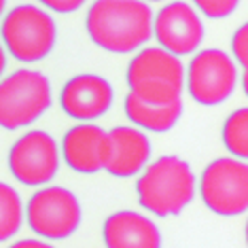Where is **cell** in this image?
Masks as SVG:
<instances>
[{
	"mask_svg": "<svg viewBox=\"0 0 248 248\" xmlns=\"http://www.w3.org/2000/svg\"><path fill=\"white\" fill-rule=\"evenodd\" d=\"M153 9L140 0H98L85 28L93 45L108 53H134L153 36Z\"/></svg>",
	"mask_w": 248,
	"mask_h": 248,
	"instance_id": "cell-1",
	"label": "cell"
},
{
	"mask_svg": "<svg viewBox=\"0 0 248 248\" xmlns=\"http://www.w3.org/2000/svg\"><path fill=\"white\" fill-rule=\"evenodd\" d=\"M197 180L191 166L176 155H163L146 163L136 180L138 204L159 218L176 217L195 197Z\"/></svg>",
	"mask_w": 248,
	"mask_h": 248,
	"instance_id": "cell-2",
	"label": "cell"
},
{
	"mask_svg": "<svg viewBox=\"0 0 248 248\" xmlns=\"http://www.w3.org/2000/svg\"><path fill=\"white\" fill-rule=\"evenodd\" d=\"M127 85L140 102L166 106L178 102L185 89V66L180 58L161 47H144L127 66Z\"/></svg>",
	"mask_w": 248,
	"mask_h": 248,
	"instance_id": "cell-3",
	"label": "cell"
},
{
	"mask_svg": "<svg viewBox=\"0 0 248 248\" xmlns=\"http://www.w3.org/2000/svg\"><path fill=\"white\" fill-rule=\"evenodd\" d=\"M4 51L17 62H41L53 51L58 41V26L53 17L38 4H17L4 15L0 24Z\"/></svg>",
	"mask_w": 248,
	"mask_h": 248,
	"instance_id": "cell-4",
	"label": "cell"
},
{
	"mask_svg": "<svg viewBox=\"0 0 248 248\" xmlns=\"http://www.w3.org/2000/svg\"><path fill=\"white\" fill-rule=\"evenodd\" d=\"M51 83L38 70L21 68L0 81V127L19 129L41 119L51 106Z\"/></svg>",
	"mask_w": 248,
	"mask_h": 248,
	"instance_id": "cell-5",
	"label": "cell"
},
{
	"mask_svg": "<svg viewBox=\"0 0 248 248\" xmlns=\"http://www.w3.org/2000/svg\"><path fill=\"white\" fill-rule=\"evenodd\" d=\"M28 227L45 240H66L78 229L83 208L78 197L66 187L49 185L32 193L26 206Z\"/></svg>",
	"mask_w": 248,
	"mask_h": 248,
	"instance_id": "cell-6",
	"label": "cell"
},
{
	"mask_svg": "<svg viewBox=\"0 0 248 248\" xmlns=\"http://www.w3.org/2000/svg\"><path fill=\"white\" fill-rule=\"evenodd\" d=\"M200 195L218 217H238L248 208V166L235 157H218L202 172Z\"/></svg>",
	"mask_w": 248,
	"mask_h": 248,
	"instance_id": "cell-7",
	"label": "cell"
},
{
	"mask_svg": "<svg viewBox=\"0 0 248 248\" xmlns=\"http://www.w3.org/2000/svg\"><path fill=\"white\" fill-rule=\"evenodd\" d=\"M240 68L221 49H202L189 62L187 92L202 106H217L231 98L240 81Z\"/></svg>",
	"mask_w": 248,
	"mask_h": 248,
	"instance_id": "cell-8",
	"label": "cell"
},
{
	"mask_svg": "<svg viewBox=\"0 0 248 248\" xmlns=\"http://www.w3.org/2000/svg\"><path fill=\"white\" fill-rule=\"evenodd\" d=\"M60 146L45 129L26 132L9 151L11 174L26 187H43L51 183L60 170Z\"/></svg>",
	"mask_w": 248,
	"mask_h": 248,
	"instance_id": "cell-9",
	"label": "cell"
},
{
	"mask_svg": "<svg viewBox=\"0 0 248 248\" xmlns=\"http://www.w3.org/2000/svg\"><path fill=\"white\" fill-rule=\"evenodd\" d=\"M204 34V21L189 2H170L153 17V36L163 51L172 53L174 58L195 53Z\"/></svg>",
	"mask_w": 248,
	"mask_h": 248,
	"instance_id": "cell-10",
	"label": "cell"
},
{
	"mask_svg": "<svg viewBox=\"0 0 248 248\" xmlns=\"http://www.w3.org/2000/svg\"><path fill=\"white\" fill-rule=\"evenodd\" d=\"M115 100L110 81L93 72H83L68 78L60 92V106L70 119L89 123L108 112Z\"/></svg>",
	"mask_w": 248,
	"mask_h": 248,
	"instance_id": "cell-11",
	"label": "cell"
},
{
	"mask_svg": "<svg viewBox=\"0 0 248 248\" xmlns=\"http://www.w3.org/2000/svg\"><path fill=\"white\" fill-rule=\"evenodd\" d=\"M62 157L66 166L78 174L106 170L110 159L108 132L95 123H77L62 138Z\"/></svg>",
	"mask_w": 248,
	"mask_h": 248,
	"instance_id": "cell-12",
	"label": "cell"
},
{
	"mask_svg": "<svg viewBox=\"0 0 248 248\" xmlns=\"http://www.w3.org/2000/svg\"><path fill=\"white\" fill-rule=\"evenodd\" d=\"M110 159L106 172L115 178H132L142 172L151 159L153 146L142 129L134 125H117L108 132Z\"/></svg>",
	"mask_w": 248,
	"mask_h": 248,
	"instance_id": "cell-13",
	"label": "cell"
},
{
	"mask_svg": "<svg viewBox=\"0 0 248 248\" xmlns=\"http://www.w3.org/2000/svg\"><path fill=\"white\" fill-rule=\"evenodd\" d=\"M106 248H161V231L146 214L136 210L112 212L104 221Z\"/></svg>",
	"mask_w": 248,
	"mask_h": 248,
	"instance_id": "cell-14",
	"label": "cell"
},
{
	"mask_svg": "<svg viewBox=\"0 0 248 248\" xmlns=\"http://www.w3.org/2000/svg\"><path fill=\"white\" fill-rule=\"evenodd\" d=\"M123 106H125L127 119L134 125L142 127L146 132H155V134L170 132L178 123L180 117H183V100L166 104V106H153V104L140 102L134 93H127Z\"/></svg>",
	"mask_w": 248,
	"mask_h": 248,
	"instance_id": "cell-15",
	"label": "cell"
},
{
	"mask_svg": "<svg viewBox=\"0 0 248 248\" xmlns=\"http://www.w3.org/2000/svg\"><path fill=\"white\" fill-rule=\"evenodd\" d=\"M24 204L19 193L9 183L0 180V242H9L21 229Z\"/></svg>",
	"mask_w": 248,
	"mask_h": 248,
	"instance_id": "cell-16",
	"label": "cell"
},
{
	"mask_svg": "<svg viewBox=\"0 0 248 248\" xmlns=\"http://www.w3.org/2000/svg\"><path fill=\"white\" fill-rule=\"evenodd\" d=\"M223 144L235 159L244 161L248 157V108L233 110L223 123Z\"/></svg>",
	"mask_w": 248,
	"mask_h": 248,
	"instance_id": "cell-17",
	"label": "cell"
},
{
	"mask_svg": "<svg viewBox=\"0 0 248 248\" xmlns=\"http://www.w3.org/2000/svg\"><path fill=\"white\" fill-rule=\"evenodd\" d=\"M238 0H197L195 11L210 19H223L229 17L235 9H238Z\"/></svg>",
	"mask_w": 248,
	"mask_h": 248,
	"instance_id": "cell-18",
	"label": "cell"
},
{
	"mask_svg": "<svg viewBox=\"0 0 248 248\" xmlns=\"http://www.w3.org/2000/svg\"><path fill=\"white\" fill-rule=\"evenodd\" d=\"M231 51H233L231 60L242 66V72H246L248 68V26L246 24H242L235 30L233 38H231Z\"/></svg>",
	"mask_w": 248,
	"mask_h": 248,
	"instance_id": "cell-19",
	"label": "cell"
},
{
	"mask_svg": "<svg viewBox=\"0 0 248 248\" xmlns=\"http://www.w3.org/2000/svg\"><path fill=\"white\" fill-rule=\"evenodd\" d=\"M45 7L49 11H55V13H72V11H78L83 7L81 0H45Z\"/></svg>",
	"mask_w": 248,
	"mask_h": 248,
	"instance_id": "cell-20",
	"label": "cell"
},
{
	"mask_svg": "<svg viewBox=\"0 0 248 248\" xmlns=\"http://www.w3.org/2000/svg\"><path fill=\"white\" fill-rule=\"evenodd\" d=\"M9 248H55V246L49 244V242H45V240H30V238H26V240L13 242Z\"/></svg>",
	"mask_w": 248,
	"mask_h": 248,
	"instance_id": "cell-21",
	"label": "cell"
},
{
	"mask_svg": "<svg viewBox=\"0 0 248 248\" xmlns=\"http://www.w3.org/2000/svg\"><path fill=\"white\" fill-rule=\"evenodd\" d=\"M4 68H7V51H4L2 43H0V77H2Z\"/></svg>",
	"mask_w": 248,
	"mask_h": 248,
	"instance_id": "cell-22",
	"label": "cell"
},
{
	"mask_svg": "<svg viewBox=\"0 0 248 248\" xmlns=\"http://www.w3.org/2000/svg\"><path fill=\"white\" fill-rule=\"evenodd\" d=\"M4 9H7V2H4V0H0V17H2Z\"/></svg>",
	"mask_w": 248,
	"mask_h": 248,
	"instance_id": "cell-23",
	"label": "cell"
}]
</instances>
